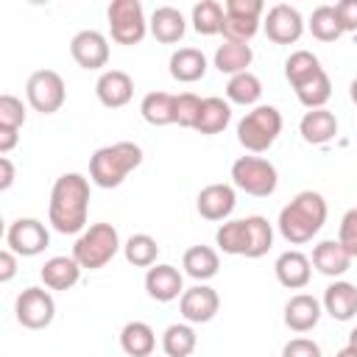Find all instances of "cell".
I'll return each instance as SVG.
<instances>
[{
    "mask_svg": "<svg viewBox=\"0 0 357 357\" xmlns=\"http://www.w3.org/2000/svg\"><path fill=\"white\" fill-rule=\"evenodd\" d=\"M89 212V178L64 173L56 178L47 204V220L59 234H81Z\"/></svg>",
    "mask_w": 357,
    "mask_h": 357,
    "instance_id": "1",
    "label": "cell"
},
{
    "mask_svg": "<svg viewBox=\"0 0 357 357\" xmlns=\"http://www.w3.org/2000/svg\"><path fill=\"white\" fill-rule=\"evenodd\" d=\"M326 223V201L321 192L315 190H304L298 192L287 206H282L279 212V234L290 243V245H304L310 243L321 226Z\"/></svg>",
    "mask_w": 357,
    "mask_h": 357,
    "instance_id": "2",
    "label": "cell"
},
{
    "mask_svg": "<svg viewBox=\"0 0 357 357\" xmlns=\"http://www.w3.org/2000/svg\"><path fill=\"white\" fill-rule=\"evenodd\" d=\"M142 165V148L137 142H114V145H103L92 153L89 159V178L95 187L100 190H112L120 187L126 181V176Z\"/></svg>",
    "mask_w": 357,
    "mask_h": 357,
    "instance_id": "3",
    "label": "cell"
},
{
    "mask_svg": "<svg viewBox=\"0 0 357 357\" xmlns=\"http://www.w3.org/2000/svg\"><path fill=\"white\" fill-rule=\"evenodd\" d=\"M117 251H120V234L112 223H92L89 229H84L78 234V240L73 245L75 262L86 271H98V268L109 265Z\"/></svg>",
    "mask_w": 357,
    "mask_h": 357,
    "instance_id": "4",
    "label": "cell"
},
{
    "mask_svg": "<svg viewBox=\"0 0 357 357\" xmlns=\"http://www.w3.org/2000/svg\"><path fill=\"white\" fill-rule=\"evenodd\" d=\"M279 134H282V114L276 106H268V103L254 106L237 123V142L251 153L268 151Z\"/></svg>",
    "mask_w": 357,
    "mask_h": 357,
    "instance_id": "5",
    "label": "cell"
},
{
    "mask_svg": "<svg viewBox=\"0 0 357 357\" xmlns=\"http://www.w3.org/2000/svg\"><path fill=\"white\" fill-rule=\"evenodd\" d=\"M231 181L237 190H243L254 198H268V195H273V190L279 184V173H276L273 162H268L262 156H240L231 162Z\"/></svg>",
    "mask_w": 357,
    "mask_h": 357,
    "instance_id": "6",
    "label": "cell"
},
{
    "mask_svg": "<svg viewBox=\"0 0 357 357\" xmlns=\"http://www.w3.org/2000/svg\"><path fill=\"white\" fill-rule=\"evenodd\" d=\"M109 33L117 45H139L148 22H145V11L139 0H112L109 3Z\"/></svg>",
    "mask_w": 357,
    "mask_h": 357,
    "instance_id": "7",
    "label": "cell"
},
{
    "mask_svg": "<svg viewBox=\"0 0 357 357\" xmlns=\"http://www.w3.org/2000/svg\"><path fill=\"white\" fill-rule=\"evenodd\" d=\"M262 0H226L223 11V39L226 42H237V45H248L254 39V33L259 31V14H262Z\"/></svg>",
    "mask_w": 357,
    "mask_h": 357,
    "instance_id": "8",
    "label": "cell"
},
{
    "mask_svg": "<svg viewBox=\"0 0 357 357\" xmlns=\"http://www.w3.org/2000/svg\"><path fill=\"white\" fill-rule=\"evenodd\" d=\"M25 95L33 112L39 114H53L61 109L67 89H64V78L56 70H36L31 73L28 84H25Z\"/></svg>",
    "mask_w": 357,
    "mask_h": 357,
    "instance_id": "9",
    "label": "cell"
},
{
    "mask_svg": "<svg viewBox=\"0 0 357 357\" xmlns=\"http://www.w3.org/2000/svg\"><path fill=\"white\" fill-rule=\"evenodd\" d=\"M14 312L25 329H45L56 318V301L45 287H25L14 301Z\"/></svg>",
    "mask_w": 357,
    "mask_h": 357,
    "instance_id": "10",
    "label": "cell"
},
{
    "mask_svg": "<svg viewBox=\"0 0 357 357\" xmlns=\"http://www.w3.org/2000/svg\"><path fill=\"white\" fill-rule=\"evenodd\" d=\"M6 245L20 257H36L50 245V231L36 218H17L6 231Z\"/></svg>",
    "mask_w": 357,
    "mask_h": 357,
    "instance_id": "11",
    "label": "cell"
},
{
    "mask_svg": "<svg viewBox=\"0 0 357 357\" xmlns=\"http://www.w3.org/2000/svg\"><path fill=\"white\" fill-rule=\"evenodd\" d=\"M265 33L273 45H293L301 39L304 33V20L298 14L296 6L290 3H276L268 8V17H265Z\"/></svg>",
    "mask_w": 357,
    "mask_h": 357,
    "instance_id": "12",
    "label": "cell"
},
{
    "mask_svg": "<svg viewBox=\"0 0 357 357\" xmlns=\"http://www.w3.org/2000/svg\"><path fill=\"white\" fill-rule=\"evenodd\" d=\"M70 53H73V59H75L78 67H84V70H100L109 61V42H106V36L100 31L86 28V31H78L73 36Z\"/></svg>",
    "mask_w": 357,
    "mask_h": 357,
    "instance_id": "13",
    "label": "cell"
},
{
    "mask_svg": "<svg viewBox=\"0 0 357 357\" xmlns=\"http://www.w3.org/2000/svg\"><path fill=\"white\" fill-rule=\"evenodd\" d=\"M178 310H181L184 321H190V324H206V321H212L218 315L220 298H218V293L209 284L198 282L195 287H190V290L181 293Z\"/></svg>",
    "mask_w": 357,
    "mask_h": 357,
    "instance_id": "14",
    "label": "cell"
},
{
    "mask_svg": "<svg viewBox=\"0 0 357 357\" xmlns=\"http://www.w3.org/2000/svg\"><path fill=\"white\" fill-rule=\"evenodd\" d=\"M195 206H198V215L206 220H226L237 206L234 187L231 184H206L198 192Z\"/></svg>",
    "mask_w": 357,
    "mask_h": 357,
    "instance_id": "15",
    "label": "cell"
},
{
    "mask_svg": "<svg viewBox=\"0 0 357 357\" xmlns=\"http://www.w3.org/2000/svg\"><path fill=\"white\" fill-rule=\"evenodd\" d=\"M145 290L153 301H173L184 293V279H181V271L173 268V265H151L148 273H145Z\"/></svg>",
    "mask_w": 357,
    "mask_h": 357,
    "instance_id": "16",
    "label": "cell"
},
{
    "mask_svg": "<svg viewBox=\"0 0 357 357\" xmlns=\"http://www.w3.org/2000/svg\"><path fill=\"white\" fill-rule=\"evenodd\" d=\"M95 95L106 109H120L134 95V81L126 70H106L95 84Z\"/></svg>",
    "mask_w": 357,
    "mask_h": 357,
    "instance_id": "17",
    "label": "cell"
},
{
    "mask_svg": "<svg viewBox=\"0 0 357 357\" xmlns=\"http://www.w3.org/2000/svg\"><path fill=\"white\" fill-rule=\"evenodd\" d=\"M273 271H276V279H279L282 287L301 290V287H307V282L312 276V262L301 251H284V254L276 257Z\"/></svg>",
    "mask_w": 357,
    "mask_h": 357,
    "instance_id": "18",
    "label": "cell"
},
{
    "mask_svg": "<svg viewBox=\"0 0 357 357\" xmlns=\"http://www.w3.org/2000/svg\"><path fill=\"white\" fill-rule=\"evenodd\" d=\"M321 301L310 293H296L284 304V326L293 332H310L321 321Z\"/></svg>",
    "mask_w": 357,
    "mask_h": 357,
    "instance_id": "19",
    "label": "cell"
},
{
    "mask_svg": "<svg viewBox=\"0 0 357 357\" xmlns=\"http://www.w3.org/2000/svg\"><path fill=\"white\" fill-rule=\"evenodd\" d=\"M324 312H329L335 321H351L357 315V284L351 282H332L324 290V301H321Z\"/></svg>",
    "mask_w": 357,
    "mask_h": 357,
    "instance_id": "20",
    "label": "cell"
},
{
    "mask_svg": "<svg viewBox=\"0 0 357 357\" xmlns=\"http://www.w3.org/2000/svg\"><path fill=\"white\" fill-rule=\"evenodd\" d=\"M301 139L310 145H326L329 139H335L337 134V117L324 106V109H310L301 123H298Z\"/></svg>",
    "mask_w": 357,
    "mask_h": 357,
    "instance_id": "21",
    "label": "cell"
},
{
    "mask_svg": "<svg viewBox=\"0 0 357 357\" xmlns=\"http://www.w3.org/2000/svg\"><path fill=\"white\" fill-rule=\"evenodd\" d=\"M312 265L324 276H343L351 268V254L340 245V240H321L312 248Z\"/></svg>",
    "mask_w": 357,
    "mask_h": 357,
    "instance_id": "22",
    "label": "cell"
},
{
    "mask_svg": "<svg viewBox=\"0 0 357 357\" xmlns=\"http://www.w3.org/2000/svg\"><path fill=\"white\" fill-rule=\"evenodd\" d=\"M39 276H42V282H45L47 290H70L81 279V265L75 262L73 254L70 257H50L42 265Z\"/></svg>",
    "mask_w": 357,
    "mask_h": 357,
    "instance_id": "23",
    "label": "cell"
},
{
    "mask_svg": "<svg viewBox=\"0 0 357 357\" xmlns=\"http://www.w3.org/2000/svg\"><path fill=\"white\" fill-rule=\"evenodd\" d=\"M148 28H151V33H153L156 42H162V45H176V42L184 36L187 22H184V14H181L178 8H173V6H159V8H153Z\"/></svg>",
    "mask_w": 357,
    "mask_h": 357,
    "instance_id": "24",
    "label": "cell"
},
{
    "mask_svg": "<svg viewBox=\"0 0 357 357\" xmlns=\"http://www.w3.org/2000/svg\"><path fill=\"white\" fill-rule=\"evenodd\" d=\"M170 75L181 84H192L206 75V56L198 47H178L170 56Z\"/></svg>",
    "mask_w": 357,
    "mask_h": 357,
    "instance_id": "25",
    "label": "cell"
},
{
    "mask_svg": "<svg viewBox=\"0 0 357 357\" xmlns=\"http://www.w3.org/2000/svg\"><path fill=\"white\" fill-rule=\"evenodd\" d=\"M120 346L128 357H153L156 335L145 321H128L120 329Z\"/></svg>",
    "mask_w": 357,
    "mask_h": 357,
    "instance_id": "26",
    "label": "cell"
},
{
    "mask_svg": "<svg viewBox=\"0 0 357 357\" xmlns=\"http://www.w3.org/2000/svg\"><path fill=\"white\" fill-rule=\"evenodd\" d=\"M181 268L187 276H192L195 282H206L212 279L218 271H220V257L215 248L209 245H192L184 251V259H181Z\"/></svg>",
    "mask_w": 357,
    "mask_h": 357,
    "instance_id": "27",
    "label": "cell"
},
{
    "mask_svg": "<svg viewBox=\"0 0 357 357\" xmlns=\"http://www.w3.org/2000/svg\"><path fill=\"white\" fill-rule=\"evenodd\" d=\"M229 120H231L229 100H223V98H204L201 114H198V123H195V131L212 137V134H220L229 126Z\"/></svg>",
    "mask_w": 357,
    "mask_h": 357,
    "instance_id": "28",
    "label": "cell"
},
{
    "mask_svg": "<svg viewBox=\"0 0 357 357\" xmlns=\"http://www.w3.org/2000/svg\"><path fill=\"white\" fill-rule=\"evenodd\" d=\"M145 123L151 126H170L176 123V95L170 92H148L139 103Z\"/></svg>",
    "mask_w": 357,
    "mask_h": 357,
    "instance_id": "29",
    "label": "cell"
},
{
    "mask_svg": "<svg viewBox=\"0 0 357 357\" xmlns=\"http://www.w3.org/2000/svg\"><path fill=\"white\" fill-rule=\"evenodd\" d=\"M215 243L223 254L245 257L248 254V220H226L215 231Z\"/></svg>",
    "mask_w": 357,
    "mask_h": 357,
    "instance_id": "30",
    "label": "cell"
},
{
    "mask_svg": "<svg viewBox=\"0 0 357 357\" xmlns=\"http://www.w3.org/2000/svg\"><path fill=\"white\" fill-rule=\"evenodd\" d=\"M215 67L226 75H237V73H245L248 64L254 61V50L251 45H237V42H223L218 50H215Z\"/></svg>",
    "mask_w": 357,
    "mask_h": 357,
    "instance_id": "31",
    "label": "cell"
},
{
    "mask_svg": "<svg viewBox=\"0 0 357 357\" xmlns=\"http://www.w3.org/2000/svg\"><path fill=\"white\" fill-rule=\"evenodd\" d=\"M293 89H296L298 103L307 106V109H324V103L332 98V81H329V75H326L324 70H318V73L310 75L307 81L296 84Z\"/></svg>",
    "mask_w": 357,
    "mask_h": 357,
    "instance_id": "32",
    "label": "cell"
},
{
    "mask_svg": "<svg viewBox=\"0 0 357 357\" xmlns=\"http://www.w3.org/2000/svg\"><path fill=\"white\" fill-rule=\"evenodd\" d=\"M259 95H262V81H259L251 70L231 75L229 84H226V98H229V103L254 106V103L259 100Z\"/></svg>",
    "mask_w": 357,
    "mask_h": 357,
    "instance_id": "33",
    "label": "cell"
},
{
    "mask_svg": "<svg viewBox=\"0 0 357 357\" xmlns=\"http://www.w3.org/2000/svg\"><path fill=\"white\" fill-rule=\"evenodd\" d=\"M195 329L190 324H170L162 335V349L165 357H190L195 351Z\"/></svg>",
    "mask_w": 357,
    "mask_h": 357,
    "instance_id": "34",
    "label": "cell"
},
{
    "mask_svg": "<svg viewBox=\"0 0 357 357\" xmlns=\"http://www.w3.org/2000/svg\"><path fill=\"white\" fill-rule=\"evenodd\" d=\"M223 6L218 0H201L192 6V28L201 33V36H215L223 31Z\"/></svg>",
    "mask_w": 357,
    "mask_h": 357,
    "instance_id": "35",
    "label": "cell"
},
{
    "mask_svg": "<svg viewBox=\"0 0 357 357\" xmlns=\"http://www.w3.org/2000/svg\"><path fill=\"white\" fill-rule=\"evenodd\" d=\"M123 254H126V262L134 265V268H151L156 262V254H159V243L151 237V234H131L123 245Z\"/></svg>",
    "mask_w": 357,
    "mask_h": 357,
    "instance_id": "36",
    "label": "cell"
},
{
    "mask_svg": "<svg viewBox=\"0 0 357 357\" xmlns=\"http://www.w3.org/2000/svg\"><path fill=\"white\" fill-rule=\"evenodd\" d=\"M248 220V259H259L271 251L273 245V226L268 223V218L262 215H251L245 218Z\"/></svg>",
    "mask_w": 357,
    "mask_h": 357,
    "instance_id": "37",
    "label": "cell"
},
{
    "mask_svg": "<svg viewBox=\"0 0 357 357\" xmlns=\"http://www.w3.org/2000/svg\"><path fill=\"white\" fill-rule=\"evenodd\" d=\"M310 31L315 39L321 42H335L343 36V28H340V20H337V11L335 6H318L310 17Z\"/></svg>",
    "mask_w": 357,
    "mask_h": 357,
    "instance_id": "38",
    "label": "cell"
},
{
    "mask_svg": "<svg viewBox=\"0 0 357 357\" xmlns=\"http://www.w3.org/2000/svg\"><path fill=\"white\" fill-rule=\"evenodd\" d=\"M318 70H324V67H321L318 56L310 53V50H293V53L287 56V61H284V78L290 81V86L307 81V78L315 75Z\"/></svg>",
    "mask_w": 357,
    "mask_h": 357,
    "instance_id": "39",
    "label": "cell"
},
{
    "mask_svg": "<svg viewBox=\"0 0 357 357\" xmlns=\"http://www.w3.org/2000/svg\"><path fill=\"white\" fill-rule=\"evenodd\" d=\"M201 103H204V98H198L195 92L176 95V123L181 128H195L198 114H201Z\"/></svg>",
    "mask_w": 357,
    "mask_h": 357,
    "instance_id": "40",
    "label": "cell"
},
{
    "mask_svg": "<svg viewBox=\"0 0 357 357\" xmlns=\"http://www.w3.org/2000/svg\"><path fill=\"white\" fill-rule=\"evenodd\" d=\"M25 123V106L17 95L3 92L0 95V128H17Z\"/></svg>",
    "mask_w": 357,
    "mask_h": 357,
    "instance_id": "41",
    "label": "cell"
},
{
    "mask_svg": "<svg viewBox=\"0 0 357 357\" xmlns=\"http://www.w3.org/2000/svg\"><path fill=\"white\" fill-rule=\"evenodd\" d=\"M337 240L340 245L351 254V259L357 257V206H351L343 218H340V229H337Z\"/></svg>",
    "mask_w": 357,
    "mask_h": 357,
    "instance_id": "42",
    "label": "cell"
},
{
    "mask_svg": "<svg viewBox=\"0 0 357 357\" xmlns=\"http://www.w3.org/2000/svg\"><path fill=\"white\" fill-rule=\"evenodd\" d=\"M282 357H321V346L310 337H293L284 343Z\"/></svg>",
    "mask_w": 357,
    "mask_h": 357,
    "instance_id": "43",
    "label": "cell"
},
{
    "mask_svg": "<svg viewBox=\"0 0 357 357\" xmlns=\"http://www.w3.org/2000/svg\"><path fill=\"white\" fill-rule=\"evenodd\" d=\"M335 11H337L343 33L346 31H357V0H340V3H335Z\"/></svg>",
    "mask_w": 357,
    "mask_h": 357,
    "instance_id": "44",
    "label": "cell"
},
{
    "mask_svg": "<svg viewBox=\"0 0 357 357\" xmlns=\"http://www.w3.org/2000/svg\"><path fill=\"white\" fill-rule=\"evenodd\" d=\"M14 273H17V254L11 248H6V251H0V282L3 284L11 282Z\"/></svg>",
    "mask_w": 357,
    "mask_h": 357,
    "instance_id": "45",
    "label": "cell"
},
{
    "mask_svg": "<svg viewBox=\"0 0 357 357\" xmlns=\"http://www.w3.org/2000/svg\"><path fill=\"white\" fill-rule=\"evenodd\" d=\"M14 184V165L8 156H0V190H8Z\"/></svg>",
    "mask_w": 357,
    "mask_h": 357,
    "instance_id": "46",
    "label": "cell"
},
{
    "mask_svg": "<svg viewBox=\"0 0 357 357\" xmlns=\"http://www.w3.org/2000/svg\"><path fill=\"white\" fill-rule=\"evenodd\" d=\"M17 139H20V131L17 128H0V153L6 156L17 145Z\"/></svg>",
    "mask_w": 357,
    "mask_h": 357,
    "instance_id": "47",
    "label": "cell"
},
{
    "mask_svg": "<svg viewBox=\"0 0 357 357\" xmlns=\"http://www.w3.org/2000/svg\"><path fill=\"white\" fill-rule=\"evenodd\" d=\"M335 357H357V349H354V346H343Z\"/></svg>",
    "mask_w": 357,
    "mask_h": 357,
    "instance_id": "48",
    "label": "cell"
},
{
    "mask_svg": "<svg viewBox=\"0 0 357 357\" xmlns=\"http://www.w3.org/2000/svg\"><path fill=\"white\" fill-rule=\"evenodd\" d=\"M349 346H354V349H357V326L349 332Z\"/></svg>",
    "mask_w": 357,
    "mask_h": 357,
    "instance_id": "49",
    "label": "cell"
},
{
    "mask_svg": "<svg viewBox=\"0 0 357 357\" xmlns=\"http://www.w3.org/2000/svg\"><path fill=\"white\" fill-rule=\"evenodd\" d=\"M349 95H351V100H354V103H357V78H354V81H351V86H349Z\"/></svg>",
    "mask_w": 357,
    "mask_h": 357,
    "instance_id": "50",
    "label": "cell"
}]
</instances>
